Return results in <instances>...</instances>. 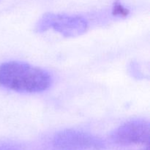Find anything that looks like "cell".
<instances>
[{
	"label": "cell",
	"mask_w": 150,
	"mask_h": 150,
	"mask_svg": "<svg viewBox=\"0 0 150 150\" xmlns=\"http://www.w3.org/2000/svg\"><path fill=\"white\" fill-rule=\"evenodd\" d=\"M0 150H24L21 145L15 143H0Z\"/></svg>",
	"instance_id": "cell-5"
},
{
	"label": "cell",
	"mask_w": 150,
	"mask_h": 150,
	"mask_svg": "<svg viewBox=\"0 0 150 150\" xmlns=\"http://www.w3.org/2000/svg\"><path fill=\"white\" fill-rule=\"evenodd\" d=\"M145 150H149V149H148V148H147V149H146Z\"/></svg>",
	"instance_id": "cell-6"
},
{
	"label": "cell",
	"mask_w": 150,
	"mask_h": 150,
	"mask_svg": "<svg viewBox=\"0 0 150 150\" xmlns=\"http://www.w3.org/2000/svg\"><path fill=\"white\" fill-rule=\"evenodd\" d=\"M51 78L48 72L20 62H7L0 65V85L19 92L35 93L50 86Z\"/></svg>",
	"instance_id": "cell-1"
},
{
	"label": "cell",
	"mask_w": 150,
	"mask_h": 150,
	"mask_svg": "<svg viewBox=\"0 0 150 150\" xmlns=\"http://www.w3.org/2000/svg\"><path fill=\"white\" fill-rule=\"evenodd\" d=\"M53 146L56 150H101L104 142L97 136L76 130H64L54 136Z\"/></svg>",
	"instance_id": "cell-3"
},
{
	"label": "cell",
	"mask_w": 150,
	"mask_h": 150,
	"mask_svg": "<svg viewBox=\"0 0 150 150\" xmlns=\"http://www.w3.org/2000/svg\"><path fill=\"white\" fill-rule=\"evenodd\" d=\"M116 144L132 145L148 144L149 141V124L143 120L127 122L114 130L111 136Z\"/></svg>",
	"instance_id": "cell-4"
},
{
	"label": "cell",
	"mask_w": 150,
	"mask_h": 150,
	"mask_svg": "<svg viewBox=\"0 0 150 150\" xmlns=\"http://www.w3.org/2000/svg\"><path fill=\"white\" fill-rule=\"evenodd\" d=\"M87 28L86 21L80 16L48 13L40 20L36 29L40 32L52 29L64 36L70 38L82 35Z\"/></svg>",
	"instance_id": "cell-2"
}]
</instances>
